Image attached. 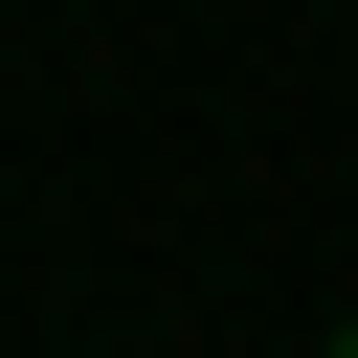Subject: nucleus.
Returning a JSON list of instances; mask_svg holds the SVG:
<instances>
[{
	"label": "nucleus",
	"mask_w": 358,
	"mask_h": 358,
	"mask_svg": "<svg viewBox=\"0 0 358 358\" xmlns=\"http://www.w3.org/2000/svg\"><path fill=\"white\" fill-rule=\"evenodd\" d=\"M336 358H358V336H336Z\"/></svg>",
	"instance_id": "nucleus-1"
}]
</instances>
